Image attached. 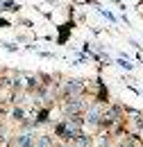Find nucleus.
I'll list each match as a JSON object with an SVG mask.
<instances>
[{
  "label": "nucleus",
  "instance_id": "obj_1",
  "mask_svg": "<svg viewBox=\"0 0 143 147\" xmlns=\"http://www.w3.org/2000/svg\"><path fill=\"white\" fill-rule=\"evenodd\" d=\"M82 93H84V82H77V79H71V82H66V84H64V88H61V95H64L66 100L82 97Z\"/></svg>",
  "mask_w": 143,
  "mask_h": 147
},
{
  "label": "nucleus",
  "instance_id": "obj_2",
  "mask_svg": "<svg viewBox=\"0 0 143 147\" xmlns=\"http://www.w3.org/2000/svg\"><path fill=\"white\" fill-rule=\"evenodd\" d=\"M116 147H134V143H132V140H121Z\"/></svg>",
  "mask_w": 143,
  "mask_h": 147
}]
</instances>
